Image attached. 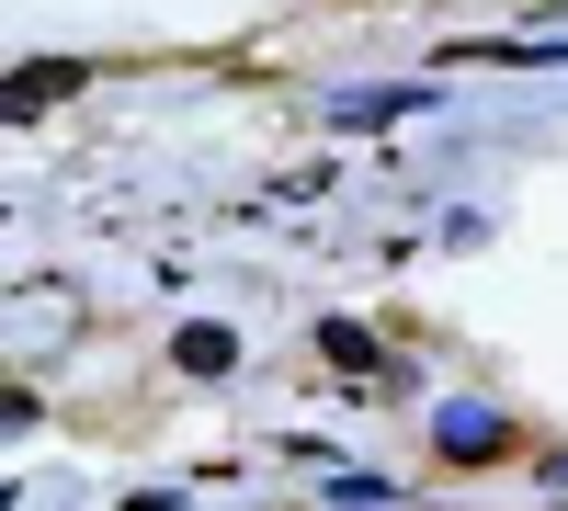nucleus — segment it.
Instances as JSON below:
<instances>
[{
	"instance_id": "obj_1",
	"label": "nucleus",
	"mask_w": 568,
	"mask_h": 511,
	"mask_svg": "<svg viewBox=\"0 0 568 511\" xmlns=\"http://www.w3.org/2000/svg\"><path fill=\"white\" fill-rule=\"evenodd\" d=\"M91 69L80 58H34V69H12V114H34V103H58V91H80Z\"/></svg>"
},
{
	"instance_id": "obj_2",
	"label": "nucleus",
	"mask_w": 568,
	"mask_h": 511,
	"mask_svg": "<svg viewBox=\"0 0 568 511\" xmlns=\"http://www.w3.org/2000/svg\"><path fill=\"white\" fill-rule=\"evenodd\" d=\"M171 364H182V376H227V364H240V341H227L216 318H194V330L171 341Z\"/></svg>"
},
{
	"instance_id": "obj_3",
	"label": "nucleus",
	"mask_w": 568,
	"mask_h": 511,
	"mask_svg": "<svg viewBox=\"0 0 568 511\" xmlns=\"http://www.w3.org/2000/svg\"><path fill=\"white\" fill-rule=\"evenodd\" d=\"M444 432H455V443H444V454H455V467H489V454H500V421H478V409H455V421H444Z\"/></svg>"
},
{
	"instance_id": "obj_4",
	"label": "nucleus",
	"mask_w": 568,
	"mask_h": 511,
	"mask_svg": "<svg viewBox=\"0 0 568 511\" xmlns=\"http://www.w3.org/2000/svg\"><path fill=\"white\" fill-rule=\"evenodd\" d=\"M318 352H329V364H342V376H375V341L353 330V318H329V330H318Z\"/></svg>"
}]
</instances>
